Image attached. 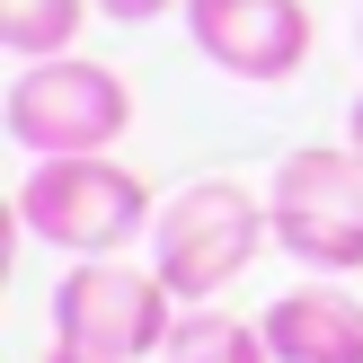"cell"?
<instances>
[{
    "label": "cell",
    "mask_w": 363,
    "mask_h": 363,
    "mask_svg": "<svg viewBox=\"0 0 363 363\" xmlns=\"http://www.w3.org/2000/svg\"><path fill=\"white\" fill-rule=\"evenodd\" d=\"M18 222L62 257H116L160 222V204L142 169H124L116 151H89V160H35L18 177Z\"/></svg>",
    "instance_id": "cell-1"
},
{
    "label": "cell",
    "mask_w": 363,
    "mask_h": 363,
    "mask_svg": "<svg viewBox=\"0 0 363 363\" xmlns=\"http://www.w3.org/2000/svg\"><path fill=\"white\" fill-rule=\"evenodd\" d=\"M266 240H275L266 195L230 186V177H195L186 195L160 204V222H151V266H160V284H169L186 311H204V301H222L230 284L257 266Z\"/></svg>",
    "instance_id": "cell-2"
},
{
    "label": "cell",
    "mask_w": 363,
    "mask_h": 363,
    "mask_svg": "<svg viewBox=\"0 0 363 363\" xmlns=\"http://www.w3.org/2000/svg\"><path fill=\"white\" fill-rule=\"evenodd\" d=\"M9 142L27 160H89V151H116L133 133V89H124L116 62H89V53H45L9 80Z\"/></svg>",
    "instance_id": "cell-3"
},
{
    "label": "cell",
    "mask_w": 363,
    "mask_h": 363,
    "mask_svg": "<svg viewBox=\"0 0 363 363\" xmlns=\"http://www.w3.org/2000/svg\"><path fill=\"white\" fill-rule=\"evenodd\" d=\"M266 213H275V248L301 257L311 275H363V160H354V142L284 151Z\"/></svg>",
    "instance_id": "cell-4"
},
{
    "label": "cell",
    "mask_w": 363,
    "mask_h": 363,
    "mask_svg": "<svg viewBox=\"0 0 363 363\" xmlns=\"http://www.w3.org/2000/svg\"><path fill=\"white\" fill-rule=\"evenodd\" d=\"M177 311L186 301L160 284V266H124V257H71L62 284H53V337L89 346V354H116V363L169 354Z\"/></svg>",
    "instance_id": "cell-5"
},
{
    "label": "cell",
    "mask_w": 363,
    "mask_h": 363,
    "mask_svg": "<svg viewBox=\"0 0 363 363\" xmlns=\"http://www.w3.org/2000/svg\"><path fill=\"white\" fill-rule=\"evenodd\" d=\"M177 18H186V45L248 89H275L311 62V9L301 0H186Z\"/></svg>",
    "instance_id": "cell-6"
},
{
    "label": "cell",
    "mask_w": 363,
    "mask_h": 363,
    "mask_svg": "<svg viewBox=\"0 0 363 363\" xmlns=\"http://www.w3.org/2000/svg\"><path fill=\"white\" fill-rule=\"evenodd\" d=\"M275 363H363V301L346 284H301L257 311Z\"/></svg>",
    "instance_id": "cell-7"
},
{
    "label": "cell",
    "mask_w": 363,
    "mask_h": 363,
    "mask_svg": "<svg viewBox=\"0 0 363 363\" xmlns=\"http://www.w3.org/2000/svg\"><path fill=\"white\" fill-rule=\"evenodd\" d=\"M160 363H275V346H266V328L257 319H230V311H177V328H169V354Z\"/></svg>",
    "instance_id": "cell-8"
},
{
    "label": "cell",
    "mask_w": 363,
    "mask_h": 363,
    "mask_svg": "<svg viewBox=\"0 0 363 363\" xmlns=\"http://www.w3.org/2000/svg\"><path fill=\"white\" fill-rule=\"evenodd\" d=\"M98 0H0V45L18 62H45V53H80L71 35L89 27Z\"/></svg>",
    "instance_id": "cell-9"
},
{
    "label": "cell",
    "mask_w": 363,
    "mask_h": 363,
    "mask_svg": "<svg viewBox=\"0 0 363 363\" xmlns=\"http://www.w3.org/2000/svg\"><path fill=\"white\" fill-rule=\"evenodd\" d=\"M116 27H151V18H169V9H186V0H98Z\"/></svg>",
    "instance_id": "cell-10"
},
{
    "label": "cell",
    "mask_w": 363,
    "mask_h": 363,
    "mask_svg": "<svg viewBox=\"0 0 363 363\" xmlns=\"http://www.w3.org/2000/svg\"><path fill=\"white\" fill-rule=\"evenodd\" d=\"M45 363H116V354H89V346H62V337H53V354Z\"/></svg>",
    "instance_id": "cell-11"
},
{
    "label": "cell",
    "mask_w": 363,
    "mask_h": 363,
    "mask_svg": "<svg viewBox=\"0 0 363 363\" xmlns=\"http://www.w3.org/2000/svg\"><path fill=\"white\" fill-rule=\"evenodd\" d=\"M346 142H354V160H363V98H354V116H346Z\"/></svg>",
    "instance_id": "cell-12"
},
{
    "label": "cell",
    "mask_w": 363,
    "mask_h": 363,
    "mask_svg": "<svg viewBox=\"0 0 363 363\" xmlns=\"http://www.w3.org/2000/svg\"><path fill=\"white\" fill-rule=\"evenodd\" d=\"M354 45H363V35H354Z\"/></svg>",
    "instance_id": "cell-13"
}]
</instances>
